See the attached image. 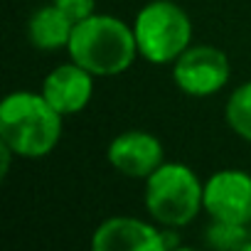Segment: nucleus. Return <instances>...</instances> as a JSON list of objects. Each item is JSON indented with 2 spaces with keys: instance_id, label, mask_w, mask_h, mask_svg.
<instances>
[{
  "instance_id": "8",
  "label": "nucleus",
  "mask_w": 251,
  "mask_h": 251,
  "mask_svg": "<svg viewBox=\"0 0 251 251\" xmlns=\"http://www.w3.org/2000/svg\"><path fill=\"white\" fill-rule=\"evenodd\" d=\"M94 251H165L163 229L136 219V217H111L96 226L91 236Z\"/></svg>"
},
{
  "instance_id": "9",
  "label": "nucleus",
  "mask_w": 251,
  "mask_h": 251,
  "mask_svg": "<svg viewBox=\"0 0 251 251\" xmlns=\"http://www.w3.org/2000/svg\"><path fill=\"white\" fill-rule=\"evenodd\" d=\"M94 94V74L76 62L59 64L52 69L42 84V96L62 113H79L86 108Z\"/></svg>"
},
{
  "instance_id": "5",
  "label": "nucleus",
  "mask_w": 251,
  "mask_h": 251,
  "mask_svg": "<svg viewBox=\"0 0 251 251\" xmlns=\"http://www.w3.org/2000/svg\"><path fill=\"white\" fill-rule=\"evenodd\" d=\"M229 74H231V67H229L226 54L209 45L187 47L175 59V69H173L175 84L187 96H197V99L222 91L229 81Z\"/></svg>"
},
{
  "instance_id": "14",
  "label": "nucleus",
  "mask_w": 251,
  "mask_h": 251,
  "mask_svg": "<svg viewBox=\"0 0 251 251\" xmlns=\"http://www.w3.org/2000/svg\"><path fill=\"white\" fill-rule=\"evenodd\" d=\"M246 251H251V224H249V244H246Z\"/></svg>"
},
{
  "instance_id": "1",
  "label": "nucleus",
  "mask_w": 251,
  "mask_h": 251,
  "mask_svg": "<svg viewBox=\"0 0 251 251\" xmlns=\"http://www.w3.org/2000/svg\"><path fill=\"white\" fill-rule=\"evenodd\" d=\"M62 138V113L35 91L8 94L0 103V141L20 158H45Z\"/></svg>"
},
{
  "instance_id": "4",
  "label": "nucleus",
  "mask_w": 251,
  "mask_h": 251,
  "mask_svg": "<svg viewBox=\"0 0 251 251\" xmlns=\"http://www.w3.org/2000/svg\"><path fill=\"white\" fill-rule=\"evenodd\" d=\"M138 54L151 64H170L175 62L192 40L190 15L170 0H153L133 23Z\"/></svg>"
},
{
  "instance_id": "7",
  "label": "nucleus",
  "mask_w": 251,
  "mask_h": 251,
  "mask_svg": "<svg viewBox=\"0 0 251 251\" xmlns=\"http://www.w3.org/2000/svg\"><path fill=\"white\" fill-rule=\"evenodd\" d=\"M106 155L121 175L148 180L163 165V143L148 131H126L111 141Z\"/></svg>"
},
{
  "instance_id": "2",
  "label": "nucleus",
  "mask_w": 251,
  "mask_h": 251,
  "mask_svg": "<svg viewBox=\"0 0 251 251\" xmlns=\"http://www.w3.org/2000/svg\"><path fill=\"white\" fill-rule=\"evenodd\" d=\"M72 62L89 69L94 76H116L128 69L138 54L133 27L111 15H91L74 25L69 40Z\"/></svg>"
},
{
  "instance_id": "13",
  "label": "nucleus",
  "mask_w": 251,
  "mask_h": 251,
  "mask_svg": "<svg viewBox=\"0 0 251 251\" xmlns=\"http://www.w3.org/2000/svg\"><path fill=\"white\" fill-rule=\"evenodd\" d=\"M57 8H62L74 23H81L96 13V0H52Z\"/></svg>"
},
{
  "instance_id": "10",
  "label": "nucleus",
  "mask_w": 251,
  "mask_h": 251,
  "mask_svg": "<svg viewBox=\"0 0 251 251\" xmlns=\"http://www.w3.org/2000/svg\"><path fill=\"white\" fill-rule=\"evenodd\" d=\"M74 25L76 23L62 8H57L52 3V5H45V8L32 13V18L27 23V37L37 50H47V52L59 50V47H69Z\"/></svg>"
},
{
  "instance_id": "11",
  "label": "nucleus",
  "mask_w": 251,
  "mask_h": 251,
  "mask_svg": "<svg viewBox=\"0 0 251 251\" xmlns=\"http://www.w3.org/2000/svg\"><path fill=\"white\" fill-rule=\"evenodd\" d=\"M224 116H226L229 128L239 138L251 143V81L234 89V94L229 96L224 106Z\"/></svg>"
},
{
  "instance_id": "6",
  "label": "nucleus",
  "mask_w": 251,
  "mask_h": 251,
  "mask_svg": "<svg viewBox=\"0 0 251 251\" xmlns=\"http://www.w3.org/2000/svg\"><path fill=\"white\" fill-rule=\"evenodd\" d=\"M204 209L212 219L251 224V175L219 170L204 182Z\"/></svg>"
},
{
  "instance_id": "12",
  "label": "nucleus",
  "mask_w": 251,
  "mask_h": 251,
  "mask_svg": "<svg viewBox=\"0 0 251 251\" xmlns=\"http://www.w3.org/2000/svg\"><path fill=\"white\" fill-rule=\"evenodd\" d=\"M204 239L212 249H222V251H236L244 249L249 244V224H231V222H219L212 219V224L204 231Z\"/></svg>"
},
{
  "instance_id": "3",
  "label": "nucleus",
  "mask_w": 251,
  "mask_h": 251,
  "mask_svg": "<svg viewBox=\"0 0 251 251\" xmlns=\"http://www.w3.org/2000/svg\"><path fill=\"white\" fill-rule=\"evenodd\" d=\"M146 207L163 226H187L204 207V185L192 168L163 163L146 180Z\"/></svg>"
}]
</instances>
